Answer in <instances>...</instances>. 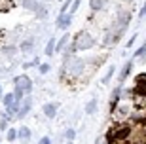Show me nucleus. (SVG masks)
<instances>
[{"mask_svg":"<svg viewBox=\"0 0 146 144\" xmlns=\"http://www.w3.org/2000/svg\"><path fill=\"white\" fill-rule=\"evenodd\" d=\"M78 8H80V0H74V2H72V6H70V13H74Z\"/></svg>","mask_w":146,"mask_h":144,"instance_id":"obj_23","label":"nucleus"},{"mask_svg":"<svg viewBox=\"0 0 146 144\" xmlns=\"http://www.w3.org/2000/svg\"><path fill=\"white\" fill-rule=\"evenodd\" d=\"M65 137H66V140H68V142H72V140L76 139V131H74V129H66V131H65Z\"/></svg>","mask_w":146,"mask_h":144,"instance_id":"obj_17","label":"nucleus"},{"mask_svg":"<svg viewBox=\"0 0 146 144\" xmlns=\"http://www.w3.org/2000/svg\"><path fill=\"white\" fill-rule=\"evenodd\" d=\"M48 70H49V66H48V64H40V74H46Z\"/></svg>","mask_w":146,"mask_h":144,"instance_id":"obj_25","label":"nucleus"},{"mask_svg":"<svg viewBox=\"0 0 146 144\" xmlns=\"http://www.w3.org/2000/svg\"><path fill=\"white\" fill-rule=\"evenodd\" d=\"M135 38H137V36H133V38L129 40V42H127V48H131V46H133V42H135Z\"/></svg>","mask_w":146,"mask_h":144,"instance_id":"obj_27","label":"nucleus"},{"mask_svg":"<svg viewBox=\"0 0 146 144\" xmlns=\"http://www.w3.org/2000/svg\"><path fill=\"white\" fill-rule=\"evenodd\" d=\"M13 95H15V101L21 102V101H23V95H25V93H23L21 89H15V91H13Z\"/></svg>","mask_w":146,"mask_h":144,"instance_id":"obj_20","label":"nucleus"},{"mask_svg":"<svg viewBox=\"0 0 146 144\" xmlns=\"http://www.w3.org/2000/svg\"><path fill=\"white\" fill-rule=\"evenodd\" d=\"M33 48H34V42H33V40H25V42L21 44V51H23V53H29Z\"/></svg>","mask_w":146,"mask_h":144,"instance_id":"obj_13","label":"nucleus"},{"mask_svg":"<svg viewBox=\"0 0 146 144\" xmlns=\"http://www.w3.org/2000/svg\"><path fill=\"white\" fill-rule=\"evenodd\" d=\"M61 2H63V0H61Z\"/></svg>","mask_w":146,"mask_h":144,"instance_id":"obj_30","label":"nucleus"},{"mask_svg":"<svg viewBox=\"0 0 146 144\" xmlns=\"http://www.w3.org/2000/svg\"><path fill=\"white\" fill-rule=\"evenodd\" d=\"M70 23H72V13H61L59 19H57V27L66 31V29L70 27Z\"/></svg>","mask_w":146,"mask_h":144,"instance_id":"obj_5","label":"nucleus"},{"mask_svg":"<svg viewBox=\"0 0 146 144\" xmlns=\"http://www.w3.org/2000/svg\"><path fill=\"white\" fill-rule=\"evenodd\" d=\"M17 137H19V135H17L15 129H8V133H6V139L10 140V142H13V140H15Z\"/></svg>","mask_w":146,"mask_h":144,"instance_id":"obj_16","label":"nucleus"},{"mask_svg":"<svg viewBox=\"0 0 146 144\" xmlns=\"http://www.w3.org/2000/svg\"><path fill=\"white\" fill-rule=\"evenodd\" d=\"M89 6H91L93 11H99V10H103L104 0H91V2H89Z\"/></svg>","mask_w":146,"mask_h":144,"instance_id":"obj_12","label":"nucleus"},{"mask_svg":"<svg viewBox=\"0 0 146 144\" xmlns=\"http://www.w3.org/2000/svg\"><path fill=\"white\" fill-rule=\"evenodd\" d=\"M6 129H8V116L0 121V131H6Z\"/></svg>","mask_w":146,"mask_h":144,"instance_id":"obj_22","label":"nucleus"},{"mask_svg":"<svg viewBox=\"0 0 146 144\" xmlns=\"http://www.w3.org/2000/svg\"><path fill=\"white\" fill-rule=\"evenodd\" d=\"M66 42H68V34H65V36H63L59 42H57V46H55V51H63V49L66 48Z\"/></svg>","mask_w":146,"mask_h":144,"instance_id":"obj_10","label":"nucleus"},{"mask_svg":"<svg viewBox=\"0 0 146 144\" xmlns=\"http://www.w3.org/2000/svg\"><path fill=\"white\" fill-rule=\"evenodd\" d=\"M15 89H21L23 93H31L33 91V80L29 76H17L15 78Z\"/></svg>","mask_w":146,"mask_h":144,"instance_id":"obj_3","label":"nucleus"},{"mask_svg":"<svg viewBox=\"0 0 146 144\" xmlns=\"http://www.w3.org/2000/svg\"><path fill=\"white\" fill-rule=\"evenodd\" d=\"M131 133H133V129H131V125H119V127L112 129V139L118 140V142H127V140L131 139Z\"/></svg>","mask_w":146,"mask_h":144,"instance_id":"obj_2","label":"nucleus"},{"mask_svg":"<svg viewBox=\"0 0 146 144\" xmlns=\"http://www.w3.org/2000/svg\"><path fill=\"white\" fill-rule=\"evenodd\" d=\"M13 102H15V95H13V93H6V95L2 97V104H4L6 108H8V106H11Z\"/></svg>","mask_w":146,"mask_h":144,"instance_id":"obj_8","label":"nucleus"},{"mask_svg":"<svg viewBox=\"0 0 146 144\" xmlns=\"http://www.w3.org/2000/svg\"><path fill=\"white\" fill-rule=\"evenodd\" d=\"M144 55H146V46H142V48H139L135 51V57L137 59H139V57H144Z\"/></svg>","mask_w":146,"mask_h":144,"instance_id":"obj_19","label":"nucleus"},{"mask_svg":"<svg viewBox=\"0 0 146 144\" xmlns=\"http://www.w3.org/2000/svg\"><path fill=\"white\" fill-rule=\"evenodd\" d=\"M44 114H46L49 119H53V117L57 116V104H53V102H48V104H44Z\"/></svg>","mask_w":146,"mask_h":144,"instance_id":"obj_6","label":"nucleus"},{"mask_svg":"<svg viewBox=\"0 0 146 144\" xmlns=\"http://www.w3.org/2000/svg\"><path fill=\"white\" fill-rule=\"evenodd\" d=\"M93 44H95V40H93L91 34L87 31H82L80 34L74 38V48L72 49H89Z\"/></svg>","mask_w":146,"mask_h":144,"instance_id":"obj_1","label":"nucleus"},{"mask_svg":"<svg viewBox=\"0 0 146 144\" xmlns=\"http://www.w3.org/2000/svg\"><path fill=\"white\" fill-rule=\"evenodd\" d=\"M38 144H51V139H49V137H42Z\"/></svg>","mask_w":146,"mask_h":144,"instance_id":"obj_24","label":"nucleus"},{"mask_svg":"<svg viewBox=\"0 0 146 144\" xmlns=\"http://www.w3.org/2000/svg\"><path fill=\"white\" fill-rule=\"evenodd\" d=\"M112 74H114V66H110L108 68V72H106V76H104V80H103V84H106V82L112 78Z\"/></svg>","mask_w":146,"mask_h":144,"instance_id":"obj_21","label":"nucleus"},{"mask_svg":"<svg viewBox=\"0 0 146 144\" xmlns=\"http://www.w3.org/2000/svg\"><path fill=\"white\" fill-rule=\"evenodd\" d=\"M146 15V4H144V8L141 10V13H139V17H144Z\"/></svg>","mask_w":146,"mask_h":144,"instance_id":"obj_26","label":"nucleus"},{"mask_svg":"<svg viewBox=\"0 0 146 144\" xmlns=\"http://www.w3.org/2000/svg\"><path fill=\"white\" fill-rule=\"evenodd\" d=\"M31 106H33V101H31V99H25V101L21 102V110H19L17 117H19V119H21V117H25L29 114V110H31Z\"/></svg>","mask_w":146,"mask_h":144,"instance_id":"obj_7","label":"nucleus"},{"mask_svg":"<svg viewBox=\"0 0 146 144\" xmlns=\"http://www.w3.org/2000/svg\"><path fill=\"white\" fill-rule=\"evenodd\" d=\"M66 144H74V142H66Z\"/></svg>","mask_w":146,"mask_h":144,"instance_id":"obj_29","label":"nucleus"},{"mask_svg":"<svg viewBox=\"0 0 146 144\" xmlns=\"http://www.w3.org/2000/svg\"><path fill=\"white\" fill-rule=\"evenodd\" d=\"M72 2H74V0H65V2H63V8H61V13H66V10L72 6Z\"/></svg>","mask_w":146,"mask_h":144,"instance_id":"obj_18","label":"nucleus"},{"mask_svg":"<svg viewBox=\"0 0 146 144\" xmlns=\"http://www.w3.org/2000/svg\"><path fill=\"white\" fill-rule=\"evenodd\" d=\"M23 6H25L27 10H33L34 13H38V15H44V13H46L44 6L40 4V2H36V0H23Z\"/></svg>","mask_w":146,"mask_h":144,"instance_id":"obj_4","label":"nucleus"},{"mask_svg":"<svg viewBox=\"0 0 146 144\" xmlns=\"http://www.w3.org/2000/svg\"><path fill=\"white\" fill-rule=\"evenodd\" d=\"M131 68H133V63H127V64H125V68L121 70V76H119V80H121V82H123L125 78H127V76H129Z\"/></svg>","mask_w":146,"mask_h":144,"instance_id":"obj_15","label":"nucleus"},{"mask_svg":"<svg viewBox=\"0 0 146 144\" xmlns=\"http://www.w3.org/2000/svg\"><path fill=\"white\" fill-rule=\"evenodd\" d=\"M55 46H57V42L51 38V40L48 42V46H46V55H53L55 53Z\"/></svg>","mask_w":146,"mask_h":144,"instance_id":"obj_14","label":"nucleus"},{"mask_svg":"<svg viewBox=\"0 0 146 144\" xmlns=\"http://www.w3.org/2000/svg\"><path fill=\"white\" fill-rule=\"evenodd\" d=\"M97 110V99H91V101L86 104V114H93Z\"/></svg>","mask_w":146,"mask_h":144,"instance_id":"obj_11","label":"nucleus"},{"mask_svg":"<svg viewBox=\"0 0 146 144\" xmlns=\"http://www.w3.org/2000/svg\"><path fill=\"white\" fill-rule=\"evenodd\" d=\"M17 135H19V139H21V140H29V139H31V129H29V127H21L19 131H17Z\"/></svg>","mask_w":146,"mask_h":144,"instance_id":"obj_9","label":"nucleus"},{"mask_svg":"<svg viewBox=\"0 0 146 144\" xmlns=\"http://www.w3.org/2000/svg\"><path fill=\"white\" fill-rule=\"evenodd\" d=\"M0 97H2V86H0Z\"/></svg>","mask_w":146,"mask_h":144,"instance_id":"obj_28","label":"nucleus"}]
</instances>
